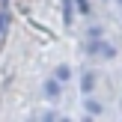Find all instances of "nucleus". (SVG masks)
Instances as JSON below:
<instances>
[{"label": "nucleus", "instance_id": "obj_1", "mask_svg": "<svg viewBox=\"0 0 122 122\" xmlns=\"http://www.w3.org/2000/svg\"><path fill=\"white\" fill-rule=\"evenodd\" d=\"M83 89H86V92L92 89V75H86V77H83Z\"/></svg>", "mask_w": 122, "mask_h": 122}]
</instances>
